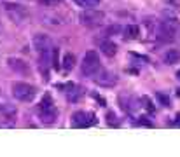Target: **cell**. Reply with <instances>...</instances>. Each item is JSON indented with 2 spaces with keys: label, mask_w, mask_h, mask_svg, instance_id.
Listing matches in <instances>:
<instances>
[{
  "label": "cell",
  "mask_w": 180,
  "mask_h": 157,
  "mask_svg": "<svg viewBox=\"0 0 180 157\" xmlns=\"http://www.w3.org/2000/svg\"><path fill=\"white\" fill-rule=\"evenodd\" d=\"M33 49L38 56V61L42 65H51V58H53V51H54V45H53V40H51L47 35L44 33H37L32 40Z\"/></svg>",
  "instance_id": "1"
},
{
  "label": "cell",
  "mask_w": 180,
  "mask_h": 157,
  "mask_svg": "<svg viewBox=\"0 0 180 157\" xmlns=\"http://www.w3.org/2000/svg\"><path fill=\"white\" fill-rule=\"evenodd\" d=\"M178 30V21L177 18L173 16H166L163 21H158L154 25V35L158 40H163V42H168V40H173L175 33Z\"/></svg>",
  "instance_id": "2"
},
{
  "label": "cell",
  "mask_w": 180,
  "mask_h": 157,
  "mask_svg": "<svg viewBox=\"0 0 180 157\" xmlns=\"http://www.w3.org/2000/svg\"><path fill=\"white\" fill-rule=\"evenodd\" d=\"M11 91H12V96L16 98L18 101H23V103L33 101L35 96H37V87L28 84V82H12Z\"/></svg>",
  "instance_id": "3"
},
{
  "label": "cell",
  "mask_w": 180,
  "mask_h": 157,
  "mask_svg": "<svg viewBox=\"0 0 180 157\" xmlns=\"http://www.w3.org/2000/svg\"><path fill=\"white\" fill-rule=\"evenodd\" d=\"M37 115H38V119L42 120V122H46V124L54 122V119L58 117V110H56L54 103H53L49 94H46V96L42 98V101L38 103Z\"/></svg>",
  "instance_id": "4"
},
{
  "label": "cell",
  "mask_w": 180,
  "mask_h": 157,
  "mask_svg": "<svg viewBox=\"0 0 180 157\" xmlns=\"http://www.w3.org/2000/svg\"><path fill=\"white\" fill-rule=\"evenodd\" d=\"M102 70V63H100V56L96 54V51H87L81 63V72L86 77H94Z\"/></svg>",
  "instance_id": "5"
},
{
  "label": "cell",
  "mask_w": 180,
  "mask_h": 157,
  "mask_svg": "<svg viewBox=\"0 0 180 157\" xmlns=\"http://www.w3.org/2000/svg\"><path fill=\"white\" fill-rule=\"evenodd\" d=\"M79 19H81V23L84 26L96 28L105 21V12L100 11V9H94V7H87L79 14Z\"/></svg>",
  "instance_id": "6"
},
{
  "label": "cell",
  "mask_w": 180,
  "mask_h": 157,
  "mask_svg": "<svg viewBox=\"0 0 180 157\" xmlns=\"http://www.w3.org/2000/svg\"><path fill=\"white\" fill-rule=\"evenodd\" d=\"M93 124H96V117H94L93 112H75L72 115V126L74 128H79V129H84V128H91Z\"/></svg>",
  "instance_id": "7"
},
{
  "label": "cell",
  "mask_w": 180,
  "mask_h": 157,
  "mask_svg": "<svg viewBox=\"0 0 180 157\" xmlns=\"http://www.w3.org/2000/svg\"><path fill=\"white\" fill-rule=\"evenodd\" d=\"M2 7H4V11L9 18H11L14 23H21L26 19V11L23 9L21 6H18V4H9V2H2Z\"/></svg>",
  "instance_id": "8"
},
{
  "label": "cell",
  "mask_w": 180,
  "mask_h": 157,
  "mask_svg": "<svg viewBox=\"0 0 180 157\" xmlns=\"http://www.w3.org/2000/svg\"><path fill=\"white\" fill-rule=\"evenodd\" d=\"M0 115L6 117V119H14L18 115V108L16 105L11 101V98L6 96L4 92H0Z\"/></svg>",
  "instance_id": "9"
},
{
  "label": "cell",
  "mask_w": 180,
  "mask_h": 157,
  "mask_svg": "<svg viewBox=\"0 0 180 157\" xmlns=\"http://www.w3.org/2000/svg\"><path fill=\"white\" fill-rule=\"evenodd\" d=\"M96 44H98L100 51H102L105 56H109V58L115 56V53H117V45H115L114 40H110V38H96Z\"/></svg>",
  "instance_id": "10"
},
{
  "label": "cell",
  "mask_w": 180,
  "mask_h": 157,
  "mask_svg": "<svg viewBox=\"0 0 180 157\" xmlns=\"http://www.w3.org/2000/svg\"><path fill=\"white\" fill-rule=\"evenodd\" d=\"M94 80H96V84H100V86H114L115 82H117V79H115L114 73H110V72L107 70H100L96 75H94Z\"/></svg>",
  "instance_id": "11"
},
{
  "label": "cell",
  "mask_w": 180,
  "mask_h": 157,
  "mask_svg": "<svg viewBox=\"0 0 180 157\" xmlns=\"http://www.w3.org/2000/svg\"><path fill=\"white\" fill-rule=\"evenodd\" d=\"M119 103H121V107H122V110L124 112H133V110H137V101H135V98L131 96V94H121L119 96Z\"/></svg>",
  "instance_id": "12"
},
{
  "label": "cell",
  "mask_w": 180,
  "mask_h": 157,
  "mask_svg": "<svg viewBox=\"0 0 180 157\" xmlns=\"http://www.w3.org/2000/svg\"><path fill=\"white\" fill-rule=\"evenodd\" d=\"M163 61L166 65H175L180 63V49H168L163 54Z\"/></svg>",
  "instance_id": "13"
},
{
  "label": "cell",
  "mask_w": 180,
  "mask_h": 157,
  "mask_svg": "<svg viewBox=\"0 0 180 157\" xmlns=\"http://www.w3.org/2000/svg\"><path fill=\"white\" fill-rule=\"evenodd\" d=\"M138 35H140V28H138L137 25H126V26L122 28V37H124L126 40H137Z\"/></svg>",
  "instance_id": "14"
},
{
  "label": "cell",
  "mask_w": 180,
  "mask_h": 157,
  "mask_svg": "<svg viewBox=\"0 0 180 157\" xmlns=\"http://www.w3.org/2000/svg\"><path fill=\"white\" fill-rule=\"evenodd\" d=\"M9 66H11L14 72H18V73H26L28 72V65L25 63V61H21V60H14V58H11V60H9Z\"/></svg>",
  "instance_id": "15"
},
{
  "label": "cell",
  "mask_w": 180,
  "mask_h": 157,
  "mask_svg": "<svg viewBox=\"0 0 180 157\" xmlns=\"http://www.w3.org/2000/svg\"><path fill=\"white\" fill-rule=\"evenodd\" d=\"M63 65H61V68L65 72H70L74 66H75V56L72 54V53H66L65 56H63V61H61Z\"/></svg>",
  "instance_id": "16"
},
{
  "label": "cell",
  "mask_w": 180,
  "mask_h": 157,
  "mask_svg": "<svg viewBox=\"0 0 180 157\" xmlns=\"http://www.w3.org/2000/svg\"><path fill=\"white\" fill-rule=\"evenodd\" d=\"M66 89H68V91H66L68 100H70V101H77V100H79V94H81V92H79V87L74 86V84H70Z\"/></svg>",
  "instance_id": "17"
},
{
  "label": "cell",
  "mask_w": 180,
  "mask_h": 157,
  "mask_svg": "<svg viewBox=\"0 0 180 157\" xmlns=\"http://www.w3.org/2000/svg\"><path fill=\"white\" fill-rule=\"evenodd\" d=\"M77 4L81 7H84V9H87V7H94V6H98V2L100 0H75Z\"/></svg>",
  "instance_id": "18"
},
{
  "label": "cell",
  "mask_w": 180,
  "mask_h": 157,
  "mask_svg": "<svg viewBox=\"0 0 180 157\" xmlns=\"http://www.w3.org/2000/svg\"><path fill=\"white\" fill-rule=\"evenodd\" d=\"M142 103H143V107L147 108V112H154V107H152V101L149 100L147 96H142Z\"/></svg>",
  "instance_id": "19"
},
{
  "label": "cell",
  "mask_w": 180,
  "mask_h": 157,
  "mask_svg": "<svg viewBox=\"0 0 180 157\" xmlns=\"http://www.w3.org/2000/svg\"><path fill=\"white\" fill-rule=\"evenodd\" d=\"M156 96H158V100L161 101V105H163V107H170V98L168 96H164V94H161V92H158Z\"/></svg>",
  "instance_id": "20"
},
{
  "label": "cell",
  "mask_w": 180,
  "mask_h": 157,
  "mask_svg": "<svg viewBox=\"0 0 180 157\" xmlns=\"http://www.w3.org/2000/svg\"><path fill=\"white\" fill-rule=\"evenodd\" d=\"M137 124L138 126H145V128H152V122H150V120H147V117H140Z\"/></svg>",
  "instance_id": "21"
},
{
  "label": "cell",
  "mask_w": 180,
  "mask_h": 157,
  "mask_svg": "<svg viewBox=\"0 0 180 157\" xmlns=\"http://www.w3.org/2000/svg\"><path fill=\"white\" fill-rule=\"evenodd\" d=\"M40 4H44V6H53V4H60V0H40Z\"/></svg>",
  "instance_id": "22"
},
{
  "label": "cell",
  "mask_w": 180,
  "mask_h": 157,
  "mask_svg": "<svg viewBox=\"0 0 180 157\" xmlns=\"http://www.w3.org/2000/svg\"><path fill=\"white\" fill-rule=\"evenodd\" d=\"M175 126H178V128H180V115L177 117V122H175Z\"/></svg>",
  "instance_id": "23"
},
{
  "label": "cell",
  "mask_w": 180,
  "mask_h": 157,
  "mask_svg": "<svg viewBox=\"0 0 180 157\" xmlns=\"http://www.w3.org/2000/svg\"><path fill=\"white\" fill-rule=\"evenodd\" d=\"M177 79H178V80H180V70L177 72Z\"/></svg>",
  "instance_id": "24"
},
{
  "label": "cell",
  "mask_w": 180,
  "mask_h": 157,
  "mask_svg": "<svg viewBox=\"0 0 180 157\" xmlns=\"http://www.w3.org/2000/svg\"><path fill=\"white\" fill-rule=\"evenodd\" d=\"M177 94H178V96H180V89H178V92H177Z\"/></svg>",
  "instance_id": "25"
}]
</instances>
